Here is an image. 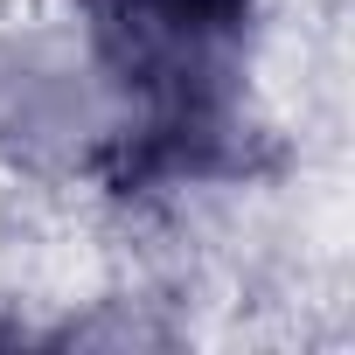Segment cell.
I'll use <instances>...</instances> for the list:
<instances>
[{"label": "cell", "mask_w": 355, "mask_h": 355, "mask_svg": "<svg viewBox=\"0 0 355 355\" xmlns=\"http://www.w3.org/2000/svg\"><path fill=\"white\" fill-rule=\"evenodd\" d=\"M91 8L112 63L132 84L160 91L167 119H182V112H209V84L251 0H91Z\"/></svg>", "instance_id": "6da1fadb"}]
</instances>
